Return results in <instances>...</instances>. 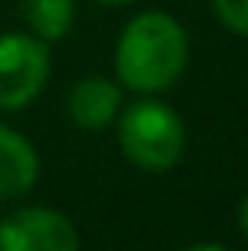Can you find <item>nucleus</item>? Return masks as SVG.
Returning a JSON list of instances; mask_svg holds the SVG:
<instances>
[{
    "mask_svg": "<svg viewBox=\"0 0 248 251\" xmlns=\"http://www.w3.org/2000/svg\"><path fill=\"white\" fill-rule=\"evenodd\" d=\"M188 67V32L175 16L147 10L121 29L115 48L118 83L140 96H153L178 83Z\"/></svg>",
    "mask_w": 248,
    "mask_h": 251,
    "instance_id": "f257e3e1",
    "label": "nucleus"
},
{
    "mask_svg": "<svg viewBox=\"0 0 248 251\" xmlns=\"http://www.w3.org/2000/svg\"><path fill=\"white\" fill-rule=\"evenodd\" d=\"M118 143L137 169L166 172L185 153V124L166 102L137 99L118 118Z\"/></svg>",
    "mask_w": 248,
    "mask_h": 251,
    "instance_id": "f03ea898",
    "label": "nucleus"
},
{
    "mask_svg": "<svg viewBox=\"0 0 248 251\" xmlns=\"http://www.w3.org/2000/svg\"><path fill=\"white\" fill-rule=\"evenodd\" d=\"M51 76V48L32 32L0 35V111H23Z\"/></svg>",
    "mask_w": 248,
    "mask_h": 251,
    "instance_id": "7ed1b4c3",
    "label": "nucleus"
},
{
    "mask_svg": "<svg viewBox=\"0 0 248 251\" xmlns=\"http://www.w3.org/2000/svg\"><path fill=\"white\" fill-rule=\"evenodd\" d=\"M80 232L51 207H19L0 216V251H76Z\"/></svg>",
    "mask_w": 248,
    "mask_h": 251,
    "instance_id": "20e7f679",
    "label": "nucleus"
},
{
    "mask_svg": "<svg viewBox=\"0 0 248 251\" xmlns=\"http://www.w3.org/2000/svg\"><path fill=\"white\" fill-rule=\"evenodd\" d=\"M121 111V86L108 76H83L67 96V115L80 130H105Z\"/></svg>",
    "mask_w": 248,
    "mask_h": 251,
    "instance_id": "39448f33",
    "label": "nucleus"
},
{
    "mask_svg": "<svg viewBox=\"0 0 248 251\" xmlns=\"http://www.w3.org/2000/svg\"><path fill=\"white\" fill-rule=\"evenodd\" d=\"M38 153L19 130L0 124V203L25 197L38 181Z\"/></svg>",
    "mask_w": 248,
    "mask_h": 251,
    "instance_id": "423d86ee",
    "label": "nucleus"
},
{
    "mask_svg": "<svg viewBox=\"0 0 248 251\" xmlns=\"http://www.w3.org/2000/svg\"><path fill=\"white\" fill-rule=\"evenodd\" d=\"M23 19L29 32L42 42H61L76 19L74 0H23Z\"/></svg>",
    "mask_w": 248,
    "mask_h": 251,
    "instance_id": "0eeeda50",
    "label": "nucleus"
},
{
    "mask_svg": "<svg viewBox=\"0 0 248 251\" xmlns=\"http://www.w3.org/2000/svg\"><path fill=\"white\" fill-rule=\"evenodd\" d=\"M217 19L236 35H248V0H210Z\"/></svg>",
    "mask_w": 248,
    "mask_h": 251,
    "instance_id": "6e6552de",
    "label": "nucleus"
},
{
    "mask_svg": "<svg viewBox=\"0 0 248 251\" xmlns=\"http://www.w3.org/2000/svg\"><path fill=\"white\" fill-rule=\"evenodd\" d=\"M236 220H239V232L248 239V194L242 197V203H239V210H236Z\"/></svg>",
    "mask_w": 248,
    "mask_h": 251,
    "instance_id": "1a4fd4ad",
    "label": "nucleus"
},
{
    "mask_svg": "<svg viewBox=\"0 0 248 251\" xmlns=\"http://www.w3.org/2000/svg\"><path fill=\"white\" fill-rule=\"evenodd\" d=\"M96 3H102V6H130L134 0H96Z\"/></svg>",
    "mask_w": 248,
    "mask_h": 251,
    "instance_id": "9d476101",
    "label": "nucleus"
}]
</instances>
